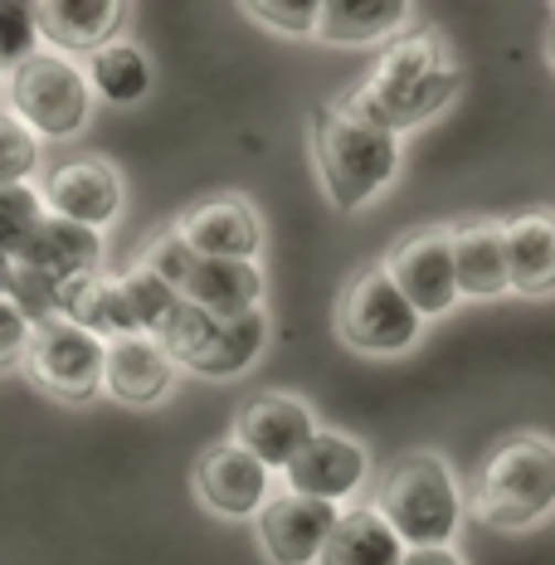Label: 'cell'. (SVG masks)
<instances>
[{
	"instance_id": "35",
	"label": "cell",
	"mask_w": 555,
	"mask_h": 565,
	"mask_svg": "<svg viewBox=\"0 0 555 565\" xmlns=\"http://www.w3.org/2000/svg\"><path fill=\"white\" fill-rule=\"evenodd\" d=\"M551 15H555V6H551Z\"/></svg>"
},
{
	"instance_id": "27",
	"label": "cell",
	"mask_w": 555,
	"mask_h": 565,
	"mask_svg": "<svg viewBox=\"0 0 555 565\" xmlns=\"http://www.w3.org/2000/svg\"><path fill=\"white\" fill-rule=\"evenodd\" d=\"M40 225H44L40 185H0V254L15 258Z\"/></svg>"
},
{
	"instance_id": "7",
	"label": "cell",
	"mask_w": 555,
	"mask_h": 565,
	"mask_svg": "<svg viewBox=\"0 0 555 565\" xmlns=\"http://www.w3.org/2000/svg\"><path fill=\"white\" fill-rule=\"evenodd\" d=\"M103 361H108V341L54 317L34 327L20 371L30 375L34 391L64 399V405H88L103 395Z\"/></svg>"
},
{
	"instance_id": "22",
	"label": "cell",
	"mask_w": 555,
	"mask_h": 565,
	"mask_svg": "<svg viewBox=\"0 0 555 565\" xmlns=\"http://www.w3.org/2000/svg\"><path fill=\"white\" fill-rule=\"evenodd\" d=\"M405 561V546L399 536L385 526V516L371 508V502H356V508H341L332 536H327L317 565H399Z\"/></svg>"
},
{
	"instance_id": "2",
	"label": "cell",
	"mask_w": 555,
	"mask_h": 565,
	"mask_svg": "<svg viewBox=\"0 0 555 565\" xmlns=\"http://www.w3.org/2000/svg\"><path fill=\"white\" fill-rule=\"evenodd\" d=\"M468 516L488 532L516 536L555 512V439L546 434H506L472 468L463 488Z\"/></svg>"
},
{
	"instance_id": "3",
	"label": "cell",
	"mask_w": 555,
	"mask_h": 565,
	"mask_svg": "<svg viewBox=\"0 0 555 565\" xmlns=\"http://www.w3.org/2000/svg\"><path fill=\"white\" fill-rule=\"evenodd\" d=\"M371 508L385 516V526L399 536L405 551L453 546L458 526L468 516V502H463L453 468L434 449H415V454L395 458L381 473V482H375Z\"/></svg>"
},
{
	"instance_id": "1",
	"label": "cell",
	"mask_w": 555,
	"mask_h": 565,
	"mask_svg": "<svg viewBox=\"0 0 555 565\" xmlns=\"http://www.w3.org/2000/svg\"><path fill=\"white\" fill-rule=\"evenodd\" d=\"M463 88V68L439 30H409L375 54L371 74L337 98V108L375 132L405 137L439 117Z\"/></svg>"
},
{
	"instance_id": "23",
	"label": "cell",
	"mask_w": 555,
	"mask_h": 565,
	"mask_svg": "<svg viewBox=\"0 0 555 565\" xmlns=\"http://www.w3.org/2000/svg\"><path fill=\"white\" fill-rule=\"evenodd\" d=\"M84 78L93 88V98L113 103V108H132V103H141L151 93V58L141 44L132 40H113L103 44L98 54L84 58Z\"/></svg>"
},
{
	"instance_id": "34",
	"label": "cell",
	"mask_w": 555,
	"mask_h": 565,
	"mask_svg": "<svg viewBox=\"0 0 555 565\" xmlns=\"http://www.w3.org/2000/svg\"><path fill=\"white\" fill-rule=\"evenodd\" d=\"M546 64L555 68V25H551V40H546Z\"/></svg>"
},
{
	"instance_id": "10",
	"label": "cell",
	"mask_w": 555,
	"mask_h": 565,
	"mask_svg": "<svg viewBox=\"0 0 555 565\" xmlns=\"http://www.w3.org/2000/svg\"><path fill=\"white\" fill-rule=\"evenodd\" d=\"M191 488H195V502L205 512L224 516V522H244V516L264 512V502L274 498V468H264L234 439H220L195 458Z\"/></svg>"
},
{
	"instance_id": "25",
	"label": "cell",
	"mask_w": 555,
	"mask_h": 565,
	"mask_svg": "<svg viewBox=\"0 0 555 565\" xmlns=\"http://www.w3.org/2000/svg\"><path fill=\"white\" fill-rule=\"evenodd\" d=\"M117 288H122V302H127V317H132L137 337H157L161 327H167V317L181 308V292L141 264H132L127 274H117Z\"/></svg>"
},
{
	"instance_id": "29",
	"label": "cell",
	"mask_w": 555,
	"mask_h": 565,
	"mask_svg": "<svg viewBox=\"0 0 555 565\" xmlns=\"http://www.w3.org/2000/svg\"><path fill=\"white\" fill-rule=\"evenodd\" d=\"M40 25H34V6L25 0H0V74L20 68L30 54H40Z\"/></svg>"
},
{
	"instance_id": "9",
	"label": "cell",
	"mask_w": 555,
	"mask_h": 565,
	"mask_svg": "<svg viewBox=\"0 0 555 565\" xmlns=\"http://www.w3.org/2000/svg\"><path fill=\"white\" fill-rule=\"evenodd\" d=\"M385 274L405 292V302L415 308L424 322L429 317H448L458 308V278H453V244H448V230L444 225H424L415 234L395 244L385 254Z\"/></svg>"
},
{
	"instance_id": "14",
	"label": "cell",
	"mask_w": 555,
	"mask_h": 565,
	"mask_svg": "<svg viewBox=\"0 0 555 565\" xmlns=\"http://www.w3.org/2000/svg\"><path fill=\"white\" fill-rule=\"evenodd\" d=\"M341 508L317 498H298V492H274L264 512L254 516V536L268 565H317L327 536H332Z\"/></svg>"
},
{
	"instance_id": "5",
	"label": "cell",
	"mask_w": 555,
	"mask_h": 565,
	"mask_svg": "<svg viewBox=\"0 0 555 565\" xmlns=\"http://www.w3.org/2000/svg\"><path fill=\"white\" fill-rule=\"evenodd\" d=\"M6 108L40 141L78 137L93 117V88L84 78V64L54 50L30 54L25 64L6 74Z\"/></svg>"
},
{
	"instance_id": "20",
	"label": "cell",
	"mask_w": 555,
	"mask_h": 565,
	"mask_svg": "<svg viewBox=\"0 0 555 565\" xmlns=\"http://www.w3.org/2000/svg\"><path fill=\"white\" fill-rule=\"evenodd\" d=\"M415 6L409 0H327L317 40L337 50H365V44H389L409 34Z\"/></svg>"
},
{
	"instance_id": "17",
	"label": "cell",
	"mask_w": 555,
	"mask_h": 565,
	"mask_svg": "<svg viewBox=\"0 0 555 565\" xmlns=\"http://www.w3.org/2000/svg\"><path fill=\"white\" fill-rule=\"evenodd\" d=\"M453 244V278H458V298L468 302H498L512 292L506 278V239H502V220H463L448 230Z\"/></svg>"
},
{
	"instance_id": "26",
	"label": "cell",
	"mask_w": 555,
	"mask_h": 565,
	"mask_svg": "<svg viewBox=\"0 0 555 565\" xmlns=\"http://www.w3.org/2000/svg\"><path fill=\"white\" fill-rule=\"evenodd\" d=\"M44 167V141L10 108H0V185H34Z\"/></svg>"
},
{
	"instance_id": "6",
	"label": "cell",
	"mask_w": 555,
	"mask_h": 565,
	"mask_svg": "<svg viewBox=\"0 0 555 565\" xmlns=\"http://www.w3.org/2000/svg\"><path fill=\"white\" fill-rule=\"evenodd\" d=\"M424 332V317L405 302L381 264L361 268L337 298V337L356 356H405Z\"/></svg>"
},
{
	"instance_id": "12",
	"label": "cell",
	"mask_w": 555,
	"mask_h": 565,
	"mask_svg": "<svg viewBox=\"0 0 555 565\" xmlns=\"http://www.w3.org/2000/svg\"><path fill=\"white\" fill-rule=\"evenodd\" d=\"M365 478H371V449L341 429H317L307 449L282 468V488L298 498L332 502V508H346L365 488Z\"/></svg>"
},
{
	"instance_id": "8",
	"label": "cell",
	"mask_w": 555,
	"mask_h": 565,
	"mask_svg": "<svg viewBox=\"0 0 555 565\" xmlns=\"http://www.w3.org/2000/svg\"><path fill=\"white\" fill-rule=\"evenodd\" d=\"M44 195V215L68 220V225H84L93 234H103L122 215V171L113 167L98 151H74V157H58L54 167H44V181H34Z\"/></svg>"
},
{
	"instance_id": "28",
	"label": "cell",
	"mask_w": 555,
	"mask_h": 565,
	"mask_svg": "<svg viewBox=\"0 0 555 565\" xmlns=\"http://www.w3.org/2000/svg\"><path fill=\"white\" fill-rule=\"evenodd\" d=\"M244 15L258 20L264 30L288 34V40H307L322 25V6L317 0H244Z\"/></svg>"
},
{
	"instance_id": "32",
	"label": "cell",
	"mask_w": 555,
	"mask_h": 565,
	"mask_svg": "<svg viewBox=\"0 0 555 565\" xmlns=\"http://www.w3.org/2000/svg\"><path fill=\"white\" fill-rule=\"evenodd\" d=\"M399 565H463L453 546H439V551H405V561Z\"/></svg>"
},
{
	"instance_id": "33",
	"label": "cell",
	"mask_w": 555,
	"mask_h": 565,
	"mask_svg": "<svg viewBox=\"0 0 555 565\" xmlns=\"http://www.w3.org/2000/svg\"><path fill=\"white\" fill-rule=\"evenodd\" d=\"M10 278H15V258L0 254V298H10Z\"/></svg>"
},
{
	"instance_id": "13",
	"label": "cell",
	"mask_w": 555,
	"mask_h": 565,
	"mask_svg": "<svg viewBox=\"0 0 555 565\" xmlns=\"http://www.w3.org/2000/svg\"><path fill=\"white\" fill-rule=\"evenodd\" d=\"M175 234L195 258H234V264H254L264 249V215L249 195H210L200 205L175 215Z\"/></svg>"
},
{
	"instance_id": "4",
	"label": "cell",
	"mask_w": 555,
	"mask_h": 565,
	"mask_svg": "<svg viewBox=\"0 0 555 565\" xmlns=\"http://www.w3.org/2000/svg\"><path fill=\"white\" fill-rule=\"evenodd\" d=\"M307 137H312L317 181L337 215H356V210L375 205L399 175V137L356 122L337 103L307 117Z\"/></svg>"
},
{
	"instance_id": "11",
	"label": "cell",
	"mask_w": 555,
	"mask_h": 565,
	"mask_svg": "<svg viewBox=\"0 0 555 565\" xmlns=\"http://www.w3.org/2000/svg\"><path fill=\"white\" fill-rule=\"evenodd\" d=\"M317 429H322V424H317L312 405H307L302 395L264 391V395H254V399H244L239 405L230 439L239 444V449H249L264 468L282 473V468L307 449V439H312Z\"/></svg>"
},
{
	"instance_id": "18",
	"label": "cell",
	"mask_w": 555,
	"mask_h": 565,
	"mask_svg": "<svg viewBox=\"0 0 555 565\" xmlns=\"http://www.w3.org/2000/svg\"><path fill=\"white\" fill-rule=\"evenodd\" d=\"M175 292L191 308L220 317V322H234V317H249L264 308V268L234 264V258H195Z\"/></svg>"
},
{
	"instance_id": "31",
	"label": "cell",
	"mask_w": 555,
	"mask_h": 565,
	"mask_svg": "<svg viewBox=\"0 0 555 565\" xmlns=\"http://www.w3.org/2000/svg\"><path fill=\"white\" fill-rule=\"evenodd\" d=\"M30 337H34V322L10 298H0V375L15 371V366H25Z\"/></svg>"
},
{
	"instance_id": "30",
	"label": "cell",
	"mask_w": 555,
	"mask_h": 565,
	"mask_svg": "<svg viewBox=\"0 0 555 565\" xmlns=\"http://www.w3.org/2000/svg\"><path fill=\"white\" fill-rule=\"evenodd\" d=\"M137 264L141 268H151L161 282H171V288H181V278L191 274V264H195V254L185 249V239L175 230H167V234H157V239L147 244V249L137 254Z\"/></svg>"
},
{
	"instance_id": "19",
	"label": "cell",
	"mask_w": 555,
	"mask_h": 565,
	"mask_svg": "<svg viewBox=\"0 0 555 565\" xmlns=\"http://www.w3.org/2000/svg\"><path fill=\"white\" fill-rule=\"evenodd\" d=\"M506 278L516 298H551L555 292V210H526L502 220Z\"/></svg>"
},
{
	"instance_id": "15",
	"label": "cell",
	"mask_w": 555,
	"mask_h": 565,
	"mask_svg": "<svg viewBox=\"0 0 555 565\" xmlns=\"http://www.w3.org/2000/svg\"><path fill=\"white\" fill-rule=\"evenodd\" d=\"M175 381H181V366L167 356L157 337H117L108 341V361H103V395L117 399L127 409H151L161 405Z\"/></svg>"
},
{
	"instance_id": "21",
	"label": "cell",
	"mask_w": 555,
	"mask_h": 565,
	"mask_svg": "<svg viewBox=\"0 0 555 565\" xmlns=\"http://www.w3.org/2000/svg\"><path fill=\"white\" fill-rule=\"evenodd\" d=\"M15 264L30 268V274H40V278H50V282H68L78 274L103 268V234L44 215V225L34 230L30 244L15 254Z\"/></svg>"
},
{
	"instance_id": "24",
	"label": "cell",
	"mask_w": 555,
	"mask_h": 565,
	"mask_svg": "<svg viewBox=\"0 0 555 565\" xmlns=\"http://www.w3.org/2000/svg\"><path fill=\"white\" fill-rule=\"evenodd\" d=\"M268 351V312L258 308L249 317H234V322H220L215 341H210L205 361L191 375H205V381H230V375H244L258 356Z\"/></svg>"
},
{
	"instance_id": "16",
	"label": "cell",
	"mask_w": 555,
	"mask_h": 565,
	"mask_svg": "<svg viewBox=\"0 0 555 565\" xmlns=\"http://www.w3.org/2000/svg\"><path fill=\"white\" fill-rule=\"evenodd\" d=\"M132 10L122 0H44L34 6V25H40V44L74 64L98 54L103 44L122 40V20Z\"/></svg>"
}]
</instances>
